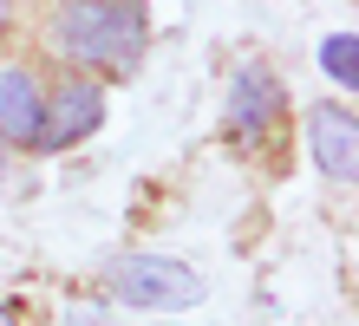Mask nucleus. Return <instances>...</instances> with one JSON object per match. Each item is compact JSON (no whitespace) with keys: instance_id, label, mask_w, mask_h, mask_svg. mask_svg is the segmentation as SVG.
<instances>
[{"instance_id":"obj_1","label":"nucleus","mask_w":359,"mask_h":326,"mask_svg":"<svg viewBox=\"0 0 359 326\" xmlns=\"http://www.w3.org/2000/svg\"><path fill=\"white\" fill-rule=\"evenodd\" d=\"M53 33L72 59L98 65V72H131L151 46V20L137 0H72V7H59Z\"/></svg>"},{"instance_id":"obj_2","label":"nucleus","mask_w":359,"mask_h":326,"mask_svg":"<svg viewBox=\"0 0 359 326\" xmlns=\"http://www.w3.org/2000/svg\"><path fill=\"white\" fill-rule=\"evenodd\" d=\"M111 294L124 307H144V313H177V307L203 300V274L177 254H124L111 268Z\"/></svg>"},{"instance_id":"obj_3","label":"nucleus","mask_w":359,"mask_h":326,"mask_svg":"<svg viewBox=\"0 0 359 326\" xmlns=\"http://www.w3.org/2000/svg\"><path fill=\"white\" fill-rule=\"evenodd\" d=\"M98 124H104V92L92 79H66L59 98L46 104V118H39V150H72L79 137H92Z\"/></svg>"},{"instance_id":"obj_4","label":"nucleus","mask_w":359,"mask_h":326,"mask_svg":"<svg viewBox=\"0 0 359 326\" xmlns=\"http://www.w3.org/2000/svg\"><path fill=\"white\" fill-rule=\"evenodd\" d=\"M307 137H313V163H320L333 183H353V170H359V124H353V104H320V111L307 118Z\"/></svg>"},{"instance_id":"obj_5","label":"nucleus","mask_w":359,"mask_h":326,"mask_svg":"<svg viewBox=\"0 0 359 326\" xmlns=\"http://www.w3.org/2000/svg\"><path fill=\"white\" fill-rule=\"evenodd\" d=\"M39 118H46V92L27 65L0 72V144H39Z\"/></svg>"},{"instance_id":"obj_6","label":"nucleus","mask_w":359,"mask_h":326,"mask_svg":"<svg viewBox=\"0 0 359 326\" xmlns=\"http://www.w3.org/2000/svg\"><path fill=\"white\" fill-rule=\"evenodd\" d=\"M281 111V79L268 72V65H242L236 85H229V124L242 130V137H262Z\"/></svg>"},{"instance_id":"obj_7","label":"nucleus","mask_w":359,"mask_h":326,"mask_svg":"<svg viewBox=\"0 0 359 326\" xmlns=\"http://www.w3.org/2000/svg\"><path fill=\"white\" fill-rule=\"evenodd\" d=\"M320 65H327V79L340 85V92H353V85H359V39L353 33L320 39Z\"/></svg>"},{"instance_id":"obj_8","label":"nucleus","mask_w":359,"mask_h":326,"mask_svg":"<svg viewBox=\"0 0 359 326\" xmlns=\"http://www.w3.org/2000/svg\"><path fill=\"white\" fill-rule=\"evenodd\" d=\"M0 326H13V313H7V307H0Z\"/></svg>"}]
</instances>
